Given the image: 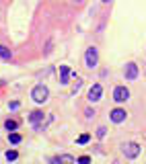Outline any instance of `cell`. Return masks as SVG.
Wrapping results in <instances>:
<instances>
[{"mask_svg": "<svg viewBox=\"0 0 146 164\" xmlns=\"http://www.w3.org/2000/svg\"><path fill=\"white\" fill-rule=\"evenodd\" d=\"M48 96H49V90H48V86H43V84H37L33 90H31V99H33L35 102H45L48 101Z\"/></svg>", "mask_w": 146, "mask_h": 164, "instance_id": "1", "label": "cell"}, {"mask_svg": "<svg viewBox=\"0 0 146 164\" xmlns=\"http://www.w3.org/2000/svg\"><path fill=\"white\" fill-rule=\"evenodd\" d=\"M121 152H124V156L125 158H130V160H132V158H136L140 154V146L136 142H130V144H124V146H121Z\"/></svg>", "mask_w": 146, "mask_h": 164, "instance_id": "2", "label": "cell"}, {"mask_svg": "<svg viewBox=\"0 0 146 164\" xmlns=\"http://www.w3.org/2000/svg\"><path fill=\"white\" fill-rule=\"evenodd\" d=\"M84 62H86L89 68H95V66H97V62H99L97 47H89V49H86V54H84Z\"/></svg>", "mask_w": 146, "mask_h": 164, "instance_id": "3", "label": "cell"}, {"mask_svg": "<svg viewBox=\"0 0 146 164\" xmlns=\"http://www.w3.org/2000/svg\"><path fill=\"white\" fill-rule=\"evenodd\" d=\"M130 99V90H128V86H117V88L113 90V101L115 102H125Z\"/></svg>", "mask_w": 146, "mask_h": 164, "instance_id": "4", "label": "cell"}, {"mask_svg": "<svg viewBox=\"0 0 146 164\" xmlns=\"http://www.w3.org/2000/svg\"><path fill=\"white\" fill-rule=\"evenodd\" d=\"M124 74H125V80H136L138 78V66L134 64V62H130V64H125V70H124Z\"/></svg>", "mask_w": 146, "mask_h": 164, "instance_id": "5", "label": "cell"}, {"mask_svg": "<svg viewBox=\"0 0 146 164\" xmlns=\"http://www.w3.org/2000/svg\"><path fill=\"white\" fill-rule=\"evenodd\" d=\"M101 95H103V86H101V84H93L90 90H89V101L97 102L99 99H101Z\"/></svg>", "mask_w": 146, "mask_h": 164, "instance_id": "6", "label": "cell"}, {"mask_svg": "<svg viewBox=\"0 0 146 164\" xmlns=\"http://www.w3.org/2000/svg\"><path fill=\"white\" fill-rule=\"evenodd\" d=\"M125 115H128V113H125L124 109H113L111 113H109V117H111V121H113V123H121V121H125Z\"/></svg>", "mask_w": 146, "mask_h": 164, "instance_id": "7", "label": "cell"}, {"mask_svg": "<svg viewBox=\"0 0 146 164\" xmlns=\"http://www.w3.org/2000/svg\"><path fill=\"white\" fill-rule=\"evenodd\" d=\"M70 76H72L70 66H60V84H68Z\"/></svg>", "mask_w": 146, "mask_h": 164, "instance_id": "8", "label": "cell"}, {"mask_svg": "<svg viewBox=\"0 0 146 164\" xmlns=\"http://www.w3.org/2000/svg\"><path fill=\"white\" fill-rule=\"evenodd\" d=\"M29 119H31V123H33V127H35V129H41V125H39V123L43 121V113H41V111H33Z\"/></svg>", "mask_w": 146, "mask_h": 164, "instance_id": "9", "label": "cell"}, {"mask_svg": "<svg viewBox=\"0 0 146 164\" xmlns=\"http://www.w3.org/2000/svg\"><path fill=\"white\" fill-rule=\"evenodd\" d=\"M0 58H2V60H10V58H13V54H10V49H8L6 45H0Z\"/></svg>", "mask_w": 146, "mask_h": 164, "instance_id": "10", "label": "cell"}, {"mask_svg": "<svg viewBox=\"0 0 146 164\" xmlns=\"http://www.w3.org/2000/svg\"><path fill=\"white\" fill-rule=\"evenodd\" d=\"M17 125H19V123H17V121H13V119H8V121L4 123V127H6L8 131H14V129H17Z\"/></svg>", "mask_w": 146, "mask_h": 164, "instance_id": "11", "label": "cell"}, {"mask_svg": "<svg viewBox=\"0 0 146 164\" xmlns=\"http://www.w3.org/2000/svg\"><path fill=\"white\" fill-rule=\"evenodd\" d=\"M8 142L10 144H19L21 142V136H19V133H8Z\"/></svg>", "mask_w": 146, "mask_h": 164, "instance_id": "12", "label": "cell"}, {"mask_svg": "<svg viewBox=\"0 0 146 164\" xmlns=\"http://www.w3.org/2000/svg\"><path fill=\"white\" fill-rule=\"evenodd\" d=\"M4 156H6V160H8V162H10V160H17V158H19V154H17V152H14V150H8L6 154H4Z\"/></svg>", "mask_w": 146, "mask_h": 164, "instance_id": "13", "label": "cell"}, {"mask_svg": "<svg viewBox=\"0 0 146 164\" xmlns=\"http://www.w3.org/2000/svg\"><path fill=\"white\" fill-rule=\"evenodd\" d=\"M56 162H74V158L72 156H60V158H56Z\"/></svg>", "mask_w": 146, "mask_h": 164, "instance_id": "14", "label": "cell"}, {"mask_svg": "<svg viewBox=\"0 0 146 164\" xmlns=\"http://www.w3.org/2000/svg\"><path fill=\"white\" fill-rule=\"evenodd\" d=\"M89 140H90V136H89V133H83V136L78 137L76 142H78V144H86V142H89Z\"/></svg>", "mask_w": 146, "mask_h": 164, "instance_id": "15", "label": "cell"}, {"mask_svg": "<svg viewBox=\"0 0 146 164\" xmlns=\"http://www.w3.org/2000/svg\"><path fill=\"white\" fill-rule=\"evenodd\" d=\"M105 133H107V129H105V127H99V129H97V137H101V140L105 137Z\"/></svg>", "mask_w": 146, "mask_h": 164, "instance_id": "16", "label": "cell"}, {"mask_svg": "<svg viewBox=\"0 0 146 164\" xmlns=\"http://www.w3.org/2000/svg\"><path fill=\"white\" fill-rule=\"evenodd\" d=\"M8 107H10V109H19V102H17V101H13V102H10V105H8Z\"/></svg>", "mask_w": 146, "mask_h": 164, "instance_id": "17", "label": "cell"}, {"mask_svg": "<svg viewBox=\"0 0 146 164\" xmlns=\"http://www.w3.org/2000/svg\"><path fill=\"white\" fill-rule=\"evenodd\" d=\"M89 160H90L89 156H80V158H78V162H89Z\"/></svg>", "mask_w": 146, "mask_h": 164, "instance_id": "18", "label": "cell"}, {"mask_svg": "<svg viewBox=\"0 0 146 164\" xmlns=\"http://www.w3.org/2000/svg\"><path fill=\"white\" fill-rule=\"evenodd\" d=\"M103 2H105V4H109V2H111V0H103Z\"/></svg>", "mask_w": 146, "mask_h": 164, "instance_id": "19", "label": "cell"}]
</instances>
